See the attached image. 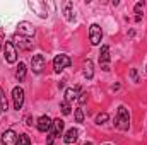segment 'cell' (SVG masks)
<instances>
[{
	"instance_id": "obj_4",
	"label": "cell",
	"mask_w": 147,
	"mask_h": 145,
	"mask_svg": "<svg viewBox=\"0 0 147 145\" xmlns=\"http://www.w3.org/2000/svg\"><path fill=\"white\" fill-rule=\"evenodd\" d=\"M101 39H103V31H101V28H99L98 24H92V26L89 28V41H91V44L98 46V44L101 43Z\"/></svg>"
},
{
	"instance_id": "obj_19",
	"label": "cell",
	"mask_w": 147,
	"mask_h": 145,
	"mask_svg": "<svg viewBox=\"0 0 147 145\" xmlns=\"http://www.w3.org/2000/svg\"><path fill=\"white\" fill-rule=\"evenodd\" d=\"M65 17H67V21H72V3L70 2H67L65 3Z\"/></svg>"
},
{
	"instance_id": "obj_24",
	"label": "cell",
	"mask_w": 147,
	"mask_h": 145,
	"mask_svg": "<svg viewBox=\"0 0 147 145\" xmlns=\"http://www.w3.org/2000/svg\"><path fill=\"white\" fill-rule=\"evenodd\" d=\"M79 101H80V104H84V103L87 101V94H80V97H79Z\"/></svg>"
},
{
	"instance_id": "obj_21",
	"label": "cell",
	"mask_w": 147,
	"mask_h": 145,
	"mask_svg": "<svg viewBox=\"0 0 147 145\" xmlns=\"http://www.w3.org/2000/svg\"><path fill=\"white\" fill-rule=\"evenodd\" d=\"M60 109H62L63 114H70V104H69L67 101H63V103L60 104Z\"/></svg>"
},
{
	"instance_id": "obj_23",
	"label": "cell",
	"mask_w": 147,
	"mask_h": 145,
	"mask_svg": "<svg viewBox=\"0 0 147 145\" xmlns=\"http://www.w3.org/2000/svg\"><path fill=\"white\" fill-rule=\"evenodd\" d=\"M142 5H144V3H137V5H135V14H140V12H142Z\"/></svg>"
},
{
	"instance_id": "obj_7",
	"label": "cell",
	"mask_w": 147,
	"mask_h": 145,
	"mask_svg": "<svg viewBox=\"0 0 147 145\" xmlns=\"http://www.w3.org/2000/svg\"><path fill=\"white\" fill-rule=\"evenodd\" d=\"M62 132H63V121L58 118V119H55V121H53V125H51L50 137H48V144H51V142H53V138H55V137H58Z\"/></svg>"
},
{
	"instance_id": "obj_22",
	"label": "cell",
	"mask_w": 147,
	"mask_h": 145,
	"mask_svg": "<svg viewBox=\"0 0 147 145\" xmlns=\"http://www.w3.org/2000/svg\"><path fill=\"white\" fill-rule=\"evenodd\" d=\"M75 121L77 123H82L84 121V113H82V109H75Z\"/></svg>"
},
{
	"instance_id": "obj_29",
	"label": "cell",
	"mask_w": 147,
	"mask_h": 145,
	"mask_svg": "<svg viewBox=\"0 0 147 145\" xmlns=\"http://www.w3.org/2000/svg\"><path fill=\"white\" fill-rule=\"evenodd\" d=\"M106 145H108V144H106Z\"/></svg>"
},
{
	"instance_id": "obj_6",
	"label": "cell",
	"mask_w": 147,
	"mask_h": 145,
	"mask_svg": "<svg viewBox=\"0 0 147 145\" xmlns=\"http://www.w3.org/2000/svg\"><path fill=\"white\" fill-rule=\"evenodd\" d=\"M12 101H14V108L21 109L24 104V91L22 87H14L12 89Z\"/></svg>"
},
{
	"instance_id": "obj_16",
	"label": "cell",
	"mask_w": 147,
	"mask_h": 145,
	"mask_svg": "<svg viewBox=\"0 0 147 145\" xmlns=\"http://www.w3.org/2000/svg\"><path fill=\"white\" fill-rule=\"evenodd\" d=\"M26 70H28V68H26V65L21 62V63H19V67H17V72H16V79H17L19 82H21V80H24V77H26Z\"/></svg>"
},
{
	"instance_id": "obj_14",
	"label": "cell",
	"mask_w": 147,
	"mask_h": 145,
	"mask_svg": "<svg viewBox=\"0 0 147 145\" xmlns=\"http://www.w3.org/2000/svg\"><path fill=\"white\" fill-rule=\"evenodd\" d=\"M79 97V87H69L65 91V101L70 103V101H75Z\"/></svg>"
},
{
	"instance_id": "obj_18",
	"label": "cell",
	"mask_w": 147,
	"mask_h": 145,
	"mask_svg": "<svg viewBox=\"0 0 147 145\" xmlns=\"http://www.w3.org/2000/svg\"><path fill=\"white\" fill-rule=\"evenodd\" d=\"M17 145H31V140H29V137H28L26 133L19 135V137H17Z\"/></svg>"
},
{
	"instance_id": "obj_9",
	"label": "cell",
	"mask_w": 147,
	"mask_h": 145,
	"mask_svg": "<svg viewBox=\"0 0 147 145\" xmlns=\"http://www.w3.org/2000/svg\"><path fill=\"white\" fill-rule=\"evenodd\" d=\"M51 125H53V121L50 119V116H41V118L38 119V123H36L38 130H39L41 133L50 132V130H51Z\"/></svg>"
},
{
	"instance_id": "obj_3",
	"label": "cell",
	"mask_w": 147,
	"mask_h": 145,
	"mask_svg": "<svg viewBox=\"0 0 147 145\" xmlns=\"http://www.w3.org/2000/svg\"><path fill=\"white\" fill-rule=\"evenodd\" d=\"M3 55H5V60L9 63H16L17 62V51H16V46L12 41H7L3 44Z\"/></svg>"
},
{
	"instance_id": "obj_25",
	"label": "cell",
	"mask_w": 147,
	"mask_h": 145,
	"mask_svg": "<svg viewBox=\"0 0 147 145\" xmlns=\"http://www.w3.org/2000/svg\"><path fill=\"white\" fill-rule=\"evenodd\" d=\"M132 79H134L135 82H139V79H137V72H135V70H132Z\"/></svg>"
},
{
	"instance_id": "obj_1",
	"label": "cell",
	"mask_w": 147,
	"mask_h": 145,
	"mask_svg": "<svg viewBox=\"0 0 147 145\" xmlns=\"http://www.w3.org/2000/svg\"><path fill=\"white\" fill-rule=\"evenodd\" d=\"M115 126L116 128H120V130H128V126H130V114H128V111L125 106H120L118 108V114H116V118H115Z\"/></svg>"
},
{
	"instance_id": "obj_13",
	"label": "cell",
	"mask_w": 147,
	"mask_h": 145,
	"mask_svg": "<svg viewBox=\"0 0 147 145\" xmlns=\"http://www.w3.org/2000/svg\"><path fill=\"white\" fill-rule=\"evenodd\" d=\"M77 137H79V132H77V128H70L67 133H65V137H63V142L65 144H74L75 140H77Z\"/></svg>"
},
{
	"instance_id": "obj_5",
	"label": "cell",
	"mask_w": 147,
	"mask_h": 145,
	"mask_svg": "<svg viewBox=\"0 0 147 145\" xmlns=\"http://www.w3.org/2000/svg\"><path fill=\"white\" fill-rule=\"evenodd\" d=\"M16 34H21V36H26V38H33L34 36V26L31 22L22 21V22L17 24V33Z\"/></svg>"
},
{
	"instance_id": "obj_28",
	"label": "cell",
	"mask_w": 147,
	"mask_h": 145,
	"mask_svg": "<svg viewBox=\"0 0 147 145\" xmlns=\"http://www.w3.org/2000/svg\"><path fill=\"white\" fill-rule=\"evenodd\" d=\"M46 145H51V144H46Z\"/></svg>"
},
{
	"instance_id": "obj_27",
	"label": "cell",
	"mask_w": 147,
	"mask_h": 145,
	"mask_svg": "<svg viewBox=\"0 0 147 145\" xmlns=\"http://www.w3.org/2000/svg\"><path fill=\"white\" fill-rule=\"evenodd\" d=\"M86 145H92V144H86Z\"/></svg>"
},
{
	"instance_id": "obj_12",
	"label": "cell",
	"mask_w": 147,
	"mask_h": 145,
	"mask_svg": "<svg viewBox=\"0 0 147 145\" xmlns=\"http://www.w3.org/2000/svg\"><path fill=\"white\" fill-rule=\"evenodd\" d=\"M99 62H101V63H105L103 70H106V72H108V70H110V68H108V65H106V63L110 62V46H108V44H103V46H101V51H99Z\"/></svg>"
},
{
	"instance_id": "obj_8",
	"label": "cell",
	"mask_w": 147,
	"mask_h": 145,
	"mask_svg": "<svg viewBox=\"0 0 147 145\" xmlns=\"http://www.w3.org/2000/svg\"><path fill=\"white\" fill-rule=\"evenodd\" d=\"M31 68L34 73H41V70L45 68V56L43 55H34L31 58Z\"/></svg>"
},
{
	"instance_id": "obj_11",
	"label": "cell",
	"mask_w": 147,
	"mask_h": 145,
	"mask_svg": "<svg viewBox=\"0 0 147 145\" xmlns=\"http://www.w3.org/2000/svg\"><path fill=\"white\" fill-rule=\"evenodd\" d=\"M2 144L3 145H17V135L14 130H7L2 135Z\"/></svg>"
},
{
	"instance_id": "obj_15",
	"label": "cell",
	"mask_w": 147,
	"mask_h": 145,
	"mask_svg": "<svg viewBox=\"0 0 147 145\" xmlns=\"http://www.w3.org/2000/svg\"><path fill=\"white\" fill-rule=\"evenodd\" d=\"M92 75H94L92 62H91V60H87V62L84 63V77H86V79H92Z\"/></svg>"
},
{
	"instance_id": "obj_2",
	"label": "cell",
	"mask_w": 147,
	"mask_h": 145,
	"mask_svg": "<svg viewBox=\"0 0 147 145\" xmlns=\"http://www.w3.org/2000/svg\"><path fill=\"white\" fill-rule=\"evenodd\" d=\"M70 63H72L70 56H67V55H57L55 60H53V70L58 73V72H62L63 68L70 67Z\"/></svg>"
},
{
	"instance_id": "obj_10",
	"label": "cell",
	"mask_w": 147,
	"mask_h": 145,
	"mask_svg": "<svg viewBox=\"0 0 147 145\" xmlns=\"http://www.w3.org/2000/svg\"><path fill=\"white\" fill-rule=\"evenodd\" d=\"M14 41H16V44H17L21 50H31V46H33L31 38L21 36V34H16V36H14Z\"/></svg>"
},
{
	"instance_id": "obj_26",
	"label": "cell",
	"mask_w": 147,
	"mask_h": 145,
	"mask_svg": "<svg viewBox=\"0 0 147 145\" xmlns=\"http://www.w3.org/2000/svg\"><path fill=\"white\" fill-rule=\"evenodd\" d=\"M26 121H28V123H26V125H29V126H31V125H33V119H31V118H29V116H28V118H26Z\"/></svg>"
},
{
	"instance_id": "obj_17",
	"label": "cell",
	"mask_w": 147,
	"mask_h": 145,
	"mask_svg": "<svg viewBox=\"0 0 147 145\" xmlns=\"http://www.w3.org/2000/svg\"><path fill=\"white\" fill-rule=\"evenodd\" d=\"M7 97H5V91L3 89H0V109L2 111H7Z\"/></svg>"
},
{
	"instance_id": "obj_20",
	"label": "cell",
	"mask_w": 147,
	"mask_h": 145,
	"mask_svg": "<svg viewBox=\"0 0 147 145\" xmlns=\"http://www.w3.org/2000/svg\"><path fill=\"white\" fill-rule=\"evenodd\" d=\"M106 121H108V114H106V113H101V114L96 116V123H98V125H103V123H106Z\"/></svg>"
}]
</instances>
